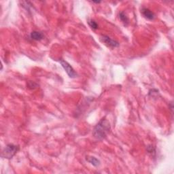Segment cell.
<instances>
[{
	"instance_id": "obj_5",
	"label": "cell",
	"mask_w": 174,
	"mask_h": 174,
	"mask_svg": "<svg viewBox=\"0 0 174 174\" xmlns=\"http://www.w3.org/2000/svg\"><path fill=\"white\" fill-rule=\"evenodd\" d=\"M141 14L144 16V18H146V19L150 21L154 20L155 18V14L152 12L150 10H149L148 8H142L141 9Z\"/></svg>"
},
{
	"instance_id": "obj_6",
	"label": "cell",
	"mask_w": 174,
	"mask_h": 174,
	"mask_svg": "<svg viewBox=\"0 0 174 174\" xmlns=\"http://www.w3.org/2000/svg\"><path fill=\"white\" fill-rule=\"evenodd\" d=\"M30 37H31V39L33 40L40 41L44 39V35L42 32L38 31H34L30 34Z\"/></svg>"
},
{
	"instance_id": "obj_1",
	"label": "cell",
	"mask_w": 174,
	"mask_h": 174,
	"mask_svg": "<svg viewBox=\"0 0 174 174\" xmlns=\"http://www.w3.org/2000/svg\"><path fill=\"white\" fill-rule=\"evenodd\" d=\"M110 122L105 118H103L95 126L92 130V135L97 140H104L110 133Z\"/></svg>"
},
{
	"instance_id": "obj_11",
	"label": "cell",
	"mask_w": 174,
	"mask_h": 174,
	"mask_svg": "<svg viewBox=\"0 0 174 174\" xmlns=\"http://www.w3.org/2000/svg\"><path fill=\"white\" fill-rule=\"evenodd\" d=\"M101 2H92V3H95V4H99Z\"/></svg>"
},
{
	"instance_id": "obj_9",
	"label": "cell",
	"mask_w": 174,
	"mask_h": 174,
	"mask_svg": "<svg viewBox=\"0 0 174 174\" xmlns=\"http://www.w3.org/2000/svg\"><path fill=\"white\" fill-rule=\"evenodd\" d=\"M88 24H89V25L90 26V27H91V29H94V30L97 29L98 27H99V25H98V24L93 20H89L88 21Z\"/></svg>"
},
{
	"instance_id": "obj_8",
	"label": "cell",
	"mask_w": 174,
	"mask_h": 174,
	"mask_svg": "<svg viewBox=\"0 0 174 174\" xmlns=\"http://www.w3.org/2000/svg\"><path fill=\"white\" fill-rule=\"evenodd\" d=\"M119 18L120 19H121L122 23L125 24V25H127L128 23H129V18H128L126 14H125L124 12H120Z\"/></svg>"
},
{
	"instance_id": "obj_7",
	"label": "cell",
	"mask_w": 174,
	"mask_h": 174,
	"mask_svg": "<svg viewBox=\"0 0 174 174\" xmlns=\"http://www.w3.org/2000/svg\"><path fill=\"white\" fill-rule=\"evenodd\" d=\"M86 160L89 163H91V165H92L95 167H98V166L100 165V160L99 159H97L96 157L95 156H88L86 157Z\"/></svg>"
},
{
	"instance_id": "obj_2",
	"label": "cell",
	"mask_w": 174,
	"mask_h": 174,
	"mask_svg": "<svg viewBox=\"0 0 174 174\" xmlns=\"http://www.w3.org/2000/svg\"><path fill=\"white\" fill-rule=\"evenodd\" d=\"M19 150V146L12 143H9L2 150L1 156L6 159H12Z\"/></svg>"
},
{
	"instance_id": "obj_10",
	"label": "cell",
	"mask_w": 174,
	"mask_h": 174,
	"mask_svg": "<svg viewBox=\"0 0 174 174\" xmlns=\"http://www.w3.org/2000/svg\"><path fill=\"white\" fill-rule=\"evenodd\" d=\"M27 86H28V88L29 89H35L36 88L37 86V84L36 83H35L34 82H31V81H29L28 82V84H27Z\"/></svg>"
},
{
	"instance_id": "obj_3",
	"label": "cell",
	"mask_w": 174,
	"mask_h": 174,
	"mask_svg": "<svg viewBox=\"0 0 174 174\" xmlns=\"http://www.w3.org/2000/svg\"><path fill=\"white\" fill-rule=\"evenodd\" d=\"M59 63H61L63 68L65 69V71L66 72L69 78H73L77 76V73L75 72V70L73 69V68L71 66V65L69 63H68L67 61H65V60L60 59Z\"/></svg>"
},
{
	"instance_id": "obj_4",
	"label": "cell",
	"mask_w": 174,
	"mask_h": 174,
	"mask_svg": "<svg viewBox=\"0 0 174 174\" xmlns=\"http://www.w3.org/2000/svg\"><path fill=\"white\" fill-rule=\"evenodd\" d=\"M100 39H101V40H102V42L105 44L106 45L110 48L118 47L119 45H120V44L118 43V42H117V41L111 39V37L108 36V35H102V36H101Z\"/></svg>"
}]
</instances>
